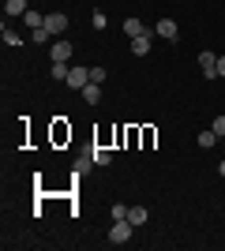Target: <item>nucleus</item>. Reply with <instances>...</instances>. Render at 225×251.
<instances>
[{"label":"nucleus","mask_w":225,"mask_h":251,"mask_svg":"<svg viewBox=\"0 0 225 251\" xmlns=\"http://www.w3.org/2000/svg\"><path fill=\"white\" fill-rule=\"evenodd\" d=\"M131 229H135V225H131L128 218H124V221H113V229H109V244H128L131 240Z\"/></svg>","instance_id":"1"},{"label":"nucleus","mask_w":225,"mask_h":251,"mask_svg":"<svg viewBox=\"0 0 225 251\" xmlns=\"http://www.w3.org/2000/svg\"><path fill=\"white\" fill-rule=\"evenodd\" d=\"M218 173H222V176H225V157H222V165H218Z\"/></svg>","instance_id":"22"},{"label":"nucleus","mask_w":225,"mask_h":251,"mask_svg":"<svg viewBox=\"0 0 225 251\" xmlns=\"http://www.w3.org/2000/svg\"><path fill=\"white\" fill-rule=\"evenodd\" d=\"M49 38H53V34L45 30V26H42V30H30V42H38V45H42V42H49Z\"/></svg>","instance_id":"18"},{"label":"nucleus","mask_w":225,"mask_h":251,"mask_svg":"<svg viewBox=\"0 0 225 251\" xmlns=\"http://www.w3.org/2000/svg\"><path fill=\"white\" fill-rule=\"evenodd\" d=\"M0 38H4V45H23V42H26L23 34H15V30H11L8 23H4V30H0Z\"/></svg>","instance_id":"12"},{"label":"nucleus","mask_w":225,"mask_h":251,"mask_svg":"<svg viewBox=\"0 0 225 251\" xmlns=\"http://www.w3.org/2000/svg\"><path fill=\"white\" fill-rule=\"evenodd\" d=\"M90 83H98V86L105 83V68H90Z\"/></svg>","instance_id":"19"},{"label":"nucleus","mask_w":225,"mask_h":251,"mask_svg":"<svg viewBox=\"0 0 225 251\" xmlns=\"http://www.w3.org/2000/svg\"><path fill=\"white\" fill-rule=\"evenodd\" d=\"M45 30H49V34H64V30H68V15H64V11L45 15Z\"/></svg>","instance_id":"2"},{"label":"nucleus","mask_w":225,"mask_h":251,"mask_svg":"<svg viewBox=\"0 0 225 251\" xmlns=\"http://www.w3.org/2000/svg\"><path fill=\"white\" fill-rule=\"evenodd\" d=\"M49 56H53V64H68L72 60V42H53V49H49Z\"/></svg>","instance_id":"5"},{"label":"nucleus","mask_w":225,"mask_h":251,"mask_svg":"<svg viewBox=\"0 0 225 251\" xmlns=\"http://www.w3.org/2000/svg\"><path fill=\"white\" fill-rule=\"evenodd\" d=\"M214 143H218L214 127H210V131H203V135H199V147H214Z\"/></svg>","instance_id":"16"},{"label":"nucleus","mask_w":225,"mask_h":251,"mask_svg":"<svg viewBox=\"0 0 225 251\" xmlns=\"http://www.w3.org/2000/svg\"><path fill=\"white\" fill-rule=\"evenodd\" d=\"M128 221L131 225H147V206H128Z\"/></svg>","instance_id":"13"},{"label":"nucleus","mask_w":225,"mask_h":251,"mask_svg":"<svg viewBox=\"0 0 225 251\" xmlns=\"http://www.w3.org/2000/svg\"><path fill=\"white\" fill-rule=\"evenodd\" d=\"M4 11H8V15H26V0H4Z\"/></svg>","instance_id":"11"},{"label":"nucleus","mask_w":225,"mask_h":251,"mask_svg":"<svg viewBox=\"0 0 225 251\" xmlns=\"http://www.w3.org/2000/svg\"><path fill=\"white\" fill-rule=\"evenodd\" d=\"M109 214H113V221H124V218H128V206H124V202H117Z\"/></svg>","instance_id":"17"},{"label":"nucleus","mask_w":225,"mask_h":251,"mask_svg":"<svg viewBox=\"0 0 225 251\" xmlns=\"http://www.w3.org/2000/svg\"><path fill=\"white\" fill-rule=\"evenodd\" d=\"M68 72H72V68H68V64H60V60L53 64V79H60V83H64V79H68Z\"/></svg>","instance_id":"15"},{"label":"nucleus","mask_w":225,"mask_h":251,"mask_svg":"<svg viewBox=\"0 0 225 251\" xmlns=\"http://www.w3.org/2000/svg\"><path fill=\"white\" fill-rule=\"evenodd\" d=\"M90 154H94V165H109V161H113V154H109L105 147H94Z\"/></svg>","instance_id":"14"},{"label":"nucleus","mask_w":225,"mask_h":251,"mask_svg":"<svg viewBox=\"0 0 225 251\" xmlns=\"http://www.w3.org/2000/svg\"><path fill=\"white\" fill-rule=\"evenodd\" d=\"M199 68H203V75H206V79H218V56H214L210 49H206V52H199Z\"/></svg>","instance_id":"3"},{"label":"nucleus","mask_w":225,"mask_h":251,"mask_svg":"<svg viewBox=\"0 0 225 251\" xmlns=\"http://www.w3.org/2000/svg\"><path fill=\"white\" fill-rule=\"evenodd\" d=\"M150 34H154V30L139 34V38H131V52H135V56H147V52H150Z\"/></svg>","instance_id":"7"},{"label":"nucleus","mask_w":225,"mask_h":251,"mask_svg":"<svg viewBox=\"0 0 225 251\" xmlns=\"http://www.w3.org/2000/svg\"><path fill=\"white\" fill-rule=\"evenodd\" d=\"M124 34H128V38H139V34H147L143 19H124Z\"/></svg>","instance_id":"9"},{"label":"nucleus","mask_w":225,"mask_h":251,"mask_svg":"<svg viewBox=\"0 0 225 251\" xmlns=\"http://www.w3.org/2000/svg\"><path fill=\"white\" fill-rule=\"evenodd\" d=\"M23 23H26V30H42V26H45V15H38V11H26V15H23Z\"/></svg>","instance_id":"10"},{"label":"nucleus","mask_w":225,"mask_h":251,"mask_svg":"<svg viewBox=\"0 0 225 251\" xmlns=\"http://www.w3.org/2000/svg\"><path fill=\"white\" fill-rule=\"evenodd\" d=\"M86 83H90V68H72V72H68V86H72V90H83Z\"/></svg>","instance_id":"4"},{"label":"nucleus","mask_w":225,"mask_h":251,"mask_svg":"<svg viewBox=\"0 0 225 251\" xmlns=\"http://www.w3.org/2000/svg\"><path fill=\"white\" fill-rule=\"evenodd\" d=\"M218 75L225 79V56H218Z\"/></svg>","instance_id":"21"},{"label":"nucleus","mask_w":225,"mask_h":251,"mask_svg":"<svg viewBox=\"0 0 225 251\" xmlns=\"http://www.w3.org/2000/svg\"><path fill=\"white\" fill-rule=\"evenodd\" d=\"M154 34L165 38V42H176V34H180V30H176V23H173V19H161L158 26H154Z\"/></svg>","instance_id":"6"},{"label":"nucleus","mask_w":225,"mask_h":251,"mask_svg":"<svg viewBox=\"0 0 225 251\" xmlns=\"http://www.w3.org/2000/svg\"><path fill=\"white\" fill-rule=\"evenodd\" d=\"M214 135H218V139L225 135V116H218V120H214Z\"/></svg>","instance_id":"20"},{"label":"nucleus","mask_w":225,"mask_h":251,"mask_svg":"<svg viewBox=\"0 0 225 251\" xmlns=\"http://www.w3.org/2000/svg\"><path fill=\"white\" fill-rule=\"evenodd\" d=\"M83 101L86 105H98V101H101V86H98V83H86L83 86Z\"/></svg>","instance_id":"8"}]
</instances>
